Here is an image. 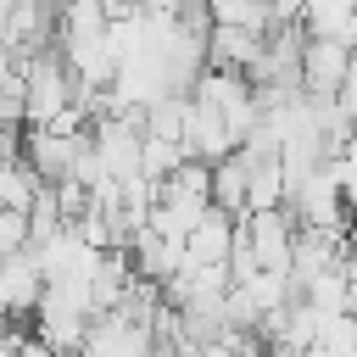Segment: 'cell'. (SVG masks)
Returning a JSON list of instances; mask_svg holds the SVG:
<instances>
[{
	"label": "cell",
	"instance_id": "6da1fadb",
	"mask_svg": "<svg viewBox=\"0 0 357 357\" xmlns=\"http://www.w3.org/2000/svg\"><path fill=\"white\" fill-rule=\"evenodd\" d=\"M84 145H89V134H56V128H28V123H22V156H28V167H33L45 184L67 178L73 162L84 156Z\"/></svg>",
	"mask_w": 357,
	"mask_h": 357
},
{
	"label": "cell",
	"instance_id": "7a4b0ae2",
	"mask_svg": "<svg viewBox=\"0 0 357 357\" xmlns=\"http://www.w3.org/2000/svg\"><path fill=\"white\" fill-rule=\"evenodd\" d=\"M39 296H45V268H39L33 245L0 257V301H6V312H11V318H33Z\"/></svg>",
	"mask_w": 357,
	"mask_h": 357
},
{
	"label": "cell",
	"instance_id": "3957f363",
	"mask_svg": "<svg viewBox=\"0 0 357 357\" xmlns=\"http://www.w3.org/2000/svg\"><path fill=\"white\" fill-rule=\"evenodd\" d=\"M346 61H351V45L307 33V45H301V89L307 95H335L346 84Z\"/></svg>",
	"mask_w": 357,
	"mask_h": 357
},
{
	"label": "cell",
	"instance_id": "277c9868",
	"mask_svg": "<svg viewBox=\"0 0 357 357\" xmlns=\"http://www.w3.org/2000/svg\"><path fill=\"white\" fill-rule=\"evenodd\" d=\"M184 151L195 162H223L234 151V134H229L223 112L206 106V100H195V95H190V117H184Z\"/></svg>",
	"mask_w": 357,
	"mask_h": 357
},
{
	"label": "cell",
	"instance_id": "5b68a950",
	"mask_svg": "<svg viewBox=\"0 0 357 357\" xmlns=\"http://www.w3.org/2000/svg\"><path fill=\"white\" fill-rule=\"evenodd\" d=\"M262 28H245V22H212V33H206V61L212 67H234V73H245L257 56H262Z\"/></svg>",
	"mask_w": 357,
	"mask_h": 357
},
{
	"label": "cell",
	"instance_id": "8992f818",
	"mask_svg": "<svg viewBox=\"0 0 357 357\" xmlns=\"http://www.w3.org/2000/svg\"><path fill=\"white\" fill-rule=\"evenodd\" d=\"M234 229H240V218H229L223 206H206L201 223L184 234V257H190V262H229V251H234Z\"/></svg>",
	"mask_w": 357,
	"mask_h": 357
},
{
	"label": "cell",
	"instance_id": "52a82bcc",
	"mask_svg": "<svg viewBox=\"0 0 357 357\" xmlns=\"http://www.w3.org/2000/svg\"><path fill=\"white\" fill-rule=\"evenodd\" d=\"M301 28L318 39L357 45V0H301Z\"/></svg>",
	"mask_w": 357,
	"mask_h": 357
},
{
	"label": "cell",
	"instance_id": "ba28073f",
	"mask_svg": "<svg viewBox=\"0 0 357 357\" xmlns=\"http://www.w3.org/2000/svg\"><path fill=\"white\" fill-rule=\"evenodd\" d=\"M212 206H223L229 218H245V162H240V151L212 162Z\"/></svg>",
	"mask_w": 357,
	"mask_h": 357
},
{
	"label": "cell",
	"instance_id": "9c48e42d",
	"mask_svg": "<svg viewBox=\"0 0 357 357\" xmlns=\"http://www.w3.org/2000/svg\"><path fill=\"white\" fill-rule=\"evenodd\" d=\"M184 117H190V95H156L139 112V128L156 134V139H178L184 145Z\"/></svg>",
	"mask_w": 357,
	"mask_h": 357
},
{
	"label": "cell",
	"instance_id": "30bf717a",
	"mask_svg": "<svg viewBox=\"0 0 357 357\" xmlns=\"http://www.w3.org/2000/svg\"><path fill=\"white\" fill-rule=\"evenodd\" d=\"M39 173L28 167V156H17V162H0V206H17V212H28L33 206V195H39Z\"/></svg>",
	"mask_w": 357,
	"mask_h": 357
},
{
	"label": "cell",
	"instance_id": "8fae6325",
	"mask_svg": "<svg viewBox=\"0 0 357 357\" xmlns=\"http://www.w3.org/2000/svg\"><path fill=\"white\" fill-rule=\"evenodd\" d=\"M190 162V151L178 145V139H156V134H139V173L156 184V178H167L173 167H184Z\"/></svg>",
	"mask_w": 357,
	"mask_h": 357
},
{
	"label": "cell",
	"instance_id": "7c38bea8",
	"mask_svg": "<svg viewBox=\"0 0 357 357\" xmlns=\"http://www.w3.org/2000/svg\"><path fill=\"white\" fill-rule=\"evenodd\" d=\"M61 223H67V218H61V195H56V184H39V195H33V206H28V245L50 240Z\"/></svg>",
	"mask_w": 357,
	"mask_h": 357
},
{
	"label": "cell",
	"instance_id": "4fadbf2b",
	"mask_svg": "<svg viewBox=\"0 0 357 357\" xmlns=\"http://www.w3.org/2000/svg\"><path fill=\"white\" fill-rule=\"evenodd\" d=\"M11 251H28V212L0 206V257H11Z\"/></svg>",
	"mask_w": 357,
	"mask_h": 357
},
{
	"label": "cell",
	"instance_id": "5bb4252c",
	"mask_svg": "<svg viewBox=\"0 0 357 357\" xmlns=\"http://www.w3.org/2000/svg\"><path fill=\"white\" fill-rule=\"evenodd\" d=\"M0 128H22V73L0 78Z\"/></svg>",
	"mask_w": 357,
	"mask_h": 357
},
{
	"label": "cell",
	"instance_id": "9a60e30c",
	"mask_svg": "<svg viewBox=\"0 0 357 357\" xmlns=\"http://www.w3.org/2000/svg\"><path fill=\"white\" fill-rule=\"evenodd\" d=\"M139 6L145 11H173V17L178 11H206V0H139Z\"/></svg>",
	"mask_w": 357,
	"mask_h": 357
},
{
	"label": "cell",
	"instance_id": "2e32d148",
	"mask_svg": "<svg viewBox=\"0 0 357 357\" xmlns=\"http://www.w3.org/2000/svg\"><path fill=\"white\" fill-rule=\"evenodd\" d=\"M11 357H56V351H50V346H45L39 335H28V340H22V346H17Z\"/></svg>",
	"mask_w": 357,
	"mask_h": 357
},
{
	"label": "cell",
	"instance_id": "e0dca14e",
	"mask_svg": "<svg viewBox=\"0 0 357 357\" xmlns=\"http://www.w3.org/2000/svg\"><path fill=\"white\" fill-rule=\"evenodd\" d=\"M340 89H351V95H357V45H351V61H346V84H340Z\"/></svg>",
	"mask_w": 357,
	"mask_h": 357
}]
</instances>
